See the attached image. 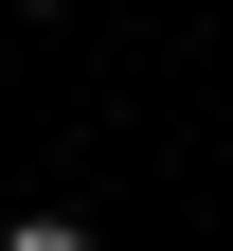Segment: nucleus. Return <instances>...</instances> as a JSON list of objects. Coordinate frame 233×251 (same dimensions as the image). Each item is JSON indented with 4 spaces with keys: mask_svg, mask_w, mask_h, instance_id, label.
<instances>
[{
    "mask_svg": "<svg viewBox=\"0 0 233 251\" xmlns=\"http://www.w3.org/2000/svg\"><path fill=\"white\" fill-rule=\"evenodd\" d=\"M0 251H108V233H72V215H18V233H0Z\"/></svg>",
    "mask_w": 233,
    "mask_h": 251,
    "instance_id": "f257e3e1",
    "label": "nucleus"
},
{
    "mask_svg": "<svg viewBox=\"0 0 233 251\" xmlns=\"http://www.w3.org/2000/svg\"><path fill=\"white\" fill-rule=\"evenodd\" d=\"M18 18H54V0H18Z\"/></svg>",
    "mask_w": 233,
    "mask_h": 251,
    "instance_id": "f03ea898",
    "label": "nucleus"
}]
</instances>
